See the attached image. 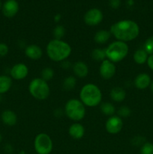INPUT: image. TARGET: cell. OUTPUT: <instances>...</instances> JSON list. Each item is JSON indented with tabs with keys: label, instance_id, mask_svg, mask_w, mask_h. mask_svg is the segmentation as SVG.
<instances>
[{
	"label": "cell",
	"instance_id": "17",
	"mask_svg": "<svg viewBox=\"0 0 153 154\" xmlns=\"http://www.w3.org/2000/svg\"><path fill=\"white\" fill-rule=\"evenodd\" d=\"M2 121L4 124L8 126H14L17 122V116L16 113L10 110H5L2 113Z\"/></svg>",
	"mask_w": 153,
	"mask_h": 154
},
{
	"label": "cell",
	"instance_id": "9",
	"mask_svg": "<svg viewBox=\"0 0 153 154\" xmlns=\"http://www.w3.org/2000/svg\"><path fill=\"white\" fill-rule=\"evenodd\" d=\"M103 13L98 8H92L87 11L84 15V22L86 25L94 26L98 25L103 20Z\"/></svg>",
	"mask_w": 153,
	"mask_h": 154
},
{
	"label": "cell",
	"instance_id": "37",
	"mask_svg": "<svg viewBox=\"0 0 153 154\" xmlns=\"http://www.w3.org/2000/svg\"><path fill=\"white\" fill-rule=\"evenodd\" d=\"M2 135L0 134V142L2 141Z\"/></svg>",
	"mask_w": 153,
	"mask_h": 154
},
{
	"label": "cell",
	"instance_id": "30",
	"mask_svg": "<svg viewBox=\"0 0 153 154\" xmlns=\"http://www.w3.org/2000/svg\"><path fill=\"white\" fill-rule=\"evenodd\" d=\"M9 48L6 44L0 43V57H5L8 54Z\"/></svg>",
	"mask_w": 153,
	"mask_h": 154
},
{
	"label": "cell",
	"instance_id": "2",
	"mask_svg": "<svg viewBox=\"0 0 153 154\" xmlns=\"http://www.w3.org/2000/svg\"><path fill=\"white\" fill-rule=\"evenodd\" d=\"M46 54L53 62H63L71 54V47L66 42L60 39H52L46 45Z\"/></svg>",
	"mask_w": 153,
	"mask_h": 154
},
{
	"label": "cell",
	"instance_id": "3",
	"mask_svg": "<svg viewBox=\"0 0 153 154\" xmlns=\"http://www.w3.org/2000/svg\"><path fill=\"white\" fill-rule=\"evenodd\" d=\"M80 100L85 106L96 107L99 105L102 100V93L97 85L94 84H86L80 91Z\"/></svg>",
	"mask_w": 153,
	"mask_h": 154
},
{
	"label": "cell",
	"instance_id": "35",
	"mask_svg": "<svg viewBox=\"0 0 153 154\" xmlns=\"http://www.w3.org/2000/svg\"><path fill=\"white\" fill-rule=\"evenodd\" d=\"M128 5H133L134 4L133 0H128Z\"/></svg>",
	"mask_w": 153,
	"mask_h": 154
},
{
	"label": "cell",
	"instance_id": "22",
	"mask_svg": "<svg viewBox=\"0 0 153 154\" xmlns=\"http://www.w3.org/2000/svg\"><path fill=\"white\" fill-rule=\"evenodd\" d=\"M100 111L104 115L111 117L115 114L116 108L115 106L110 102H104L100 105Z\"/></svg>",
	"mask_w": 153,
	"mask_h": 154
},
{
	"label": "cell",
	"instance_id": "15",
	"mask_svg": "<svg viewBox=\"0 0 153 154\" xmlns=\"http://www.w3.org/2000/svg\"><path fill=\"white\" fill-rule=\"evenodd\" d=\"M68 133L69 135L74 139H81L85 135V128L81 123L76 122L69 127Z\"/></svg>",
	"mask_w": 153,
	"mask_h": 154
},
{
	"label": "cell",
	"instance_id": "5",
	"mask_svg": "<svg viewBox=\"0 0 153 154\" xmlns=\"http://www.w3.org/2000/svg\"><path fill=\"white\" fill-rule=\"evenodd\" d=\"M64 113L70 120L80 122L86 115L85 105L79 99H69L64 105Z\"/></svg>",
	"mask_w": 153,
	"mask_h": 154
},
{
	"label": "cell",
	"instance_id": "14",
	"mask_svg": "<svg viewBox=\"0 0 153 154\" xmlns=\"http://www.w3.org/2000/svg\"><path fill=\"white\" fill-rule=\"evenodd\" d=\"M151 78L146 73L139 74L135 78L134 84L139 90H145L151 84Z\"/></svg>",
	"mask_w": 153,
	"mask_h": 154
},
{
	"label": "cell",
	"instance_id": "16",
	"mask_svg": "<svg viewBox=\"0 0 153 154\" xmlns=\"http://www.w3.org/2000/svg\"><path fill=\"white\" fill-rule=\"evenodd\" d=\"M73 72L77 78H84L88 75V65L82 61L76 62L73 65Z\"/></svg>",
	"mask_w": 153,
	"mask_h": 154
},
{
	"label": "cell",
	"instance_id": "10",
	"mask_svg": "<svg viewBox=\"0 0 153 154\" xmlns=\"http://www.w3.org/2000/svg\"><path fill=\"white\" fill-rule=\"evenodd\" d=\"M116 68L112 62L106 59L100 63L99 73L101 78L104 80H110L115 75Z\"/></svg>",
	"mask_w": 153,
	"mask_h": 154
},
{
	"label": "cell",
	"instance_id": "13",
	"mask_svg": "<svg viewBox=\"0 0 153 154\" xmlns=\"http://www.w3.org/2000/svg\"><path fill=\"white\" fill-rule=\"evenodd\" d=\"M25 54L28 58L32 60H38L43 56V51L37 45H30L26 48Z\"/></svg>",
	"mask_w": 153,
	"mask_h": 154
},
{
	"label": "cell",
	"instance_id": "28",
	"mask_svg": "<svg viewBox=\"0 0 153 154\" xmlns=\"http://www.w3.org/2000/svg\"><path fill=\"white\" fill-rule=\"evenodd\" d=\"M140 154H153V144L150 142H145L141 146Z\"/></svg>",
	"mask_w": 153,
	"mask_h": 154
},
{
	"label": "cell",
	"instance_id": "25",
	"mask_svg": "<svg viewBox=\"0 0 153 154\" xmlns=\"http://www.w3.org/2000/svg\"><path fill=\"white\" fill-rule=\"evenodd\" d=\"M41 78L47 82L48 81H50L54 76V71L53 69L50 67H46L42 69L41 71Z\"/></svg>",
	"mask_w": 153,
	"mask_h": 154
},
{
	"label": "cell",
	"instance_id": "29",
	"mask_svg": "<svg viewBox=\"0 0 153 154\" xmlns=\"http://www.w3.org/2000/svg\"><path fill=\"white\" fill-rule=\"evenodd\" d=\"M130 113H131V111L128 106H122L118 110V116L121 118L122 117H129L130 115Z\"/></svg>",
	"mask_w": 153,
	"mask_h": 154
},
{
	"label": "cell",
	"instance_id": "24",
	"mask_svg": "<svg viewBox=\"0 0 153 154\" xmlns=\"http://www.w3.org/2000/svg\"><path fill=\"white\" fill-rule=\"evenodd\" d=\"M92 57L94 60L98 62H102L106 60V53L105 49H100V48H96L94 49L92 52Z\"/></svg>",
	"mask_w": 153,
	"mask_h": 154
},
{
	"label": "cell",
	"instance_id": "1",
	"mask_svg": "<svg viewBox=\"0 0 153 154\" xmlns=\"http://www.w3.org/2000/svg\"><path fill=\"white\" fill-rule=\"evenodd\" d=\"M110 32L117 41L126 43L134 40L138 37L140 34V27L134 20H122L112 24Z\"/></svg>",
	"mask_w": 153,
	"mask_h": 154
},
{
	"label": "cell",
	"instance_id": "6",
	"mask_svg": "<svg viewBox=\"0 0 153 154\" xmlns=\"http://www.w3.org/2000/svg\"><path fill=\"white\" fill-rule=\"evenodd\" d=\"M28 92L34 99L38 100H45L50 93V88L46 81L41 78H34L28 85Z\"/></svg>",
	"mask_w": 153,
	"mask_h": 154
},
{
	"label": "cell",
	"instance_id": "23",
	"mask_svg": "<svg viewBox=\"0 0 153 154\" xmlns=\"http://www.w3.org/2000/svg\"><path fill=\"white\" fill-rule=\"evenodd\" d=\"M76 78L74 76H68L64 80V81H63L62 87L63 89H64V90H66V91H70V90L74 89V87H76Z\"/></svg>",
	"mask_w": 153,
	"mask_h": 154
},
{
	"label": "cell",
	"instance_id": "36",
	"mask_svg": "<svg viewBox=\"0 0 153 154\" xmlns=\"http://www.w3.org/2000/svg\"><path fill=\"white\" fill-rule=\"evenodd\" d=\"M150 87H151L152 91L153 92V81H152V82H151V84H150Z\"/></svg>",
	"mask_w": 153,
	"mask_h": 154
},
{
	"label": "cell",
	"instance_id": "32",
	"mask_svg": "<svg viewBox=\"0 0 153 154\" xmlns=\"http://www.w3.org/2000/svg\"><path fill=\"white\" fill-rule=\"evenodd\" d=\"M121 5V0H110V6L113 9H117Z\"/></svg>",
	"mask_w": 153,
	"mask_h": 154
},
{
	"label": "cell",
	"instance_id": "8",
	"mask_svg": "<svg viewBox=\"0 0 153 154\" xmlns=\"http://www.w3.org/2000/svg\"><path fill=\"white\" fill-rule=\"evenodd\" d=\"M123 128V120L120 117L112 115L106 120L105 129L109 134L116 135L121 132Z\"/></svg>",
	"mask_w": 153,
	"mask_h": 154
},
{
	"label": "cell",
	"instance_id": "33",
	"mask_svg": "<svg viewBox=\"0 0 153 154\" xmlns=\"http://www.w3.org/2000/svg\"><path fill=\"white\" fill-rule=\"evenodd\" d=\"M147 65L149 67L150 69L153 70V55L148 56V59H147Z\"/></svg>",
	"mask_w": 153,
	"mask_h": 154
},
{
	"label": "cell",
	"instance_id": "31",
	"mask_svg": "<svg viewBox=\"0 0 153 154\" xmlns=\"http://www.w3.org/2000/svg\"><path fill=\"white\" fill-rule=\"evenodd\" d=\"M133 142V144L134 145H141L142 146V144L145 143V139L143 138V137H141V136H137V137H135L133 139L132 141Z\"/></svg>",
	"mask_w": 153,
	"mask_h": 154
},
{
	"label": "cell",
	"instance_id": "18",
	"mask_svg": "<svg viewBox=\"0 0 153 154\" xmlns=\"http://www.w3.org/2000/svg\"><path fill=\"white\" fill-rule=\"evenodd\" d=\"M110 96L112 101L116 102H122L126 98V93L122 87H116L110 90Z\"/></svg>",
	"mask_w": 153,
	"mask_h": 154
},
{
	"label": "cell",
	"instance_id": "38",
	"mask_svg": "<svg viewBox=\"0 0 153 154\" xmlns=\"http://www.w3.org/2000/svg\"><path fill=\"white\" fill-rule=\"evenodd\" d=\"M2 1L0 0V9L2 8Z\"/></svg>",
	"mask_w": 153,
	"mask_h": 154
},
{
	"label": "cell",
	"instance_id": "19",
	"mask_svg": "<svg viewBox=\"0 0 153 154\" xmlns=\"http://www.w3.org/2000/svg\"><path fill=\"white\" fill-rule=\"evenodd\" d=\"M111 33L110 31L107 30L101 29L98 31L97 32L94 34V40L98 45H104V44L106 43L109 41V39L111 37Z\"/></svg>",
	"mask_w": 153,
	"mask_h": 154
},
{
	"label": "cell",
	"instance_id": "27",
	"mask_svg": "<svg viewBox=\"0 0 153 154\" xmlns=\"http://www.w3.org/2000/svg\"><path fill=\"white\" fill-rule=\"evenodd\" d=\"M65 33V29L62 25H57L53 29V35L55 39H60L62 40V38L64 36Z\"/></svg>",
	"mask_w": 153,
	"mask_h": 154
},
{
	"label": "cell",
	"instance_id": "26",
	"mask_svg": "<svg viewBox=\"0 0 153 154\" xmlns=\"http://www.w3.org/2000/svg\"><path fill=\"white\" fill-rule=\"evenodd\" d=\"M144 50L148 55H153V35L146 39L144 43Z\"/></svg>",
	"mask_w": 153,
	"mask_h": 154
},
{
	"label": "cell",
	"instance_id": "21",
	"mask_svg": "<svg viewBox=\"0 0 153 154\" xmlns=\"http://www.w3.org/2000/svg\"><path fill=\"white\" fill-rule=\"evenodd\" d=\"M148 54L144 49H138L134 54L133 58L136 64L142 65L147 62V59L148 57Z\"/></svg>",
	"mask_w": 153,
	"mask_h": 154
},
{
	"label": "cell",
	"instance_id": "34",
	"mask_svg": "<svg viewBox=\"0 0 153 154\" xmlns=\"http://www.w3.org/2000/svg\"><path fill=\"white\" fill-rule=\"evenodd\" d=\"M60 18H61V16H60V14H57L56 16V17H55V20L56 21V22H58V21L60 20Z\"/></svg>",
	"mask_w": 153,
	"mask_h": 154
},
{
	"label": "cell",
	"instance_id": "4",
	"mask_svg": "<svg viewBox=\"0 0 153 154\" xmlns=\"http://www.w3.org/2000/svg\"><path fill=\"white\" fill-rule=\"evenodd\" d=\"M129 51L127 43L120 41H116L108 45L105 49L106 57L113 63L122 61L128 56Z\"/></svg>",
	"mask_w": 153,
	"mask_h": 154
},
{
	"label": "cell",
	"instance_id": "20",
	"mask_svg": "<svg viewBox=\"0 0 153 154\" xmlns=\"http://www.w3.org/2000/svg\"><path fill=\"white\" fill-rule=\"evenodd\" d=\"M12 86V78L7 75H0V95L6 93Z\"/></svg>",
	"mask_w": 153,
	"mask_h": 154
},
{
	"label": "cell",
	"instance_id": "12",
	"mask_svg": "<svg viewBox=\"0 0 153 154\" xmlns=\"http://www.w3.org/2000/svg\"><path fill=\"white\" fill-rule=\"evenodd\" d=\"M2 13L8 18L14 17L19 11V4L16 0H7L2 5Z\"/></svg>",
	"mask_w": 153,
	"mask_h": 154
},
{
	"label": "cell",
	"instance_id": "7",
	"mask_svg": "<svg viewBox=\"0 0 153 154\" xmlns=\"http://www.w3.org/2000/svg\"><path fill=\"white\" fill-rule=\"evenodd\" d=\"M34 147L38 154H50L53 148V143L49 135L42 132L34 138Z\"/></svg>",
	"mask_w": 153,
	"mask_h": 154
},
{
	"label": "cell",
	"instance_id": "39",
	"mask_svg": "<svg viewBox=\"0 0 153 154\" xmlns=\"http://www.w3.org/2000/svg\"><path fill=\"white\" fill-rule=\"evenodd\" d=\"M0 99H1V95H0Z\"/></svg>",
	"mask_w": 153,
	"mask_h": 154
},
{
	"label": "cell",
	"instance_id": "11",
	"mask_svg": "<svg viewBox=\"0 0 153 154\" xmlns=\"http://www.w3.org/2000/svg\"><path fill=\"white\" fill-rule=\"evenodd\" d=\"M10 75L12 79L21 81V80L25 79L28 76V68L24 63H16L14 66H13V67L10 69Z\"/></svg>",
	"mask_w": 153,
	"mask_h": 154
}]
</instances>
